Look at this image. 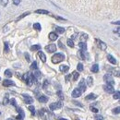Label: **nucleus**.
<instances>
[{
    "label": "nucleus",
    "mask_w": 120,
    "mask_h": 120,
    "mask_svg": "<svg viewBox=\"0 0 120 120\" xmlns=\"http://www.w3.org/2000/svg\"><path fill=\"white\" fill-rule=\"evenodd\" d=\"M65 59V56L61 53H57V54H55L53 56H52V62L54 64H57V63H60L62 62L63 60Z\"/></svg>",
    "instance_id": "f257e3e1"
},
{
    "label": "nucleus",
    "mask_w": 120,
    "mask_h": 120,
    "mask_svg": "<svg viewBox=\"0 0 120 120\" xmlns=\"http://www.w3.org/2000/svg\"><path fill=\"white\" fill-rule=\"evenodd\" d=\"M104 80L106 82V84H110V85H115V81H114V79L113 77L110 75V74H105L104 76Z\"/></svg>",
    "instance_id": "f03ea898"
},
{
    "label": "nucleus",
    "mask_w": 120,
    "mask_h": 120,
    "mask_svg": "<svg viewBox=\"0 0 120 120\" xmlns=\"http://www.w3.org/2000/svg\"><path fill=\"white\" fill-rule=\"evenodd\" d=\"M63 106V104L61 103V101L59 102H56V103H53V104H51V105H49V108L51 109V110H56V109H59Z\"/></svg>",
    "instance_id": "7ed1b4c3"
},
{
    "label": "nucleus",
    "mask_w": 120,
    "mask_h": 120,
    "mask_svg": "<svg viewBox=\"0 0 120 120\" xmlns=\"http://www.w3.org/2000/svg\"><path fill=\"white\" fill-rule=\"evenodd\" d=\"M104 90L107 93H114L115 92V89H114L113 85H110V84H105V85H104Z\"/></svg>",
    "instance_id": "20e7f679"
},
{
    "label": "nucleus",
    "mask_w": 120,
    "mask_h": 120,
    "mask_svg": "<svg viewBox=\"0 0 120 120\" xmlns=\"http://www.w3.org/2000/svg\"><path fill=\"white\" fill-rule=\"evenodd\" d=\"M45 50L48 53H54L56 51V45H49L45 47Z\"/></svg>",
    "instance_id": "39448f33"
},
{
    "label": "nucleus",
    "mask_w": 120,
    "mask_h": 120,
    "mask_svg": "<svg viewBox=\"0 0 120 120\" xmlns=\"http://www.w3.org/2000/svg\"><path fill=\"white\" fill-rule=\"evenodd\" d=\"M17 111H18L19 114V116L16 117V119L17 120H23L24 119L25 115H24V112L22 111V109H21V108H17Z\"/></svg>",
    "instance_id": "423d86ee"
},
{
    "label": "nucleus",
    "mask_w": 120,
    "mask_h": 120,
    "mask_svg": "<svg viewBox=\"0 0 120 120\" xmlns=\"http://www.w3.org/2000/svg\"><path fill=\"white\" fill-rule=\"evenodd\" d=\"M79 89L80 90L81 92H84L86 90V83H85V80L84 79H81L80 82L79 83Z\"/></svg>",
    "instance_id": "0eeeda50"
},
{
    "label": "nucleus",
    "mask_w": 120,
    "mask_h": 120,
    "mask_svg": "<svg viewBox=\"0 0 120 120\" xmlns=\"http://www.w3.org/2000/svg\"><path fill=\"white\" fill-rule=\"evenodd\" d=\"M96 43H97V45H98V46L103 50V51H105V50H106V48H107V45H106V44H105L103 41H101V40H99V39H96Z\"/></svg>",
    "instance_id": "6e6552de"
},
{
    "label": "nucleus",
    "mask_w": 120,
    "mask_h": 120,
    "mask_svg": "<svg viewBox=\"0 0 120 120\" xmlns=\"http://www.w3.org/2000/svg\"><path fill=\"white\" fill-rule=\"evenodd\" d=\"M22 96H23V98H24V102H25L26 104L30 105V104L33 103V99H32L30 96L27 95V94H22Z\"/></svg>",
    "instance_id": "1a4fd4ad"
},
{
    "label": "nucleus",
    "mask_w": 120,
    "mask_h": 120,
    "mask_svg": "<svg viewBox=\"0 0 120 120\" xmlns=\"http://www.w3.org/2000/svg\"><path fill=\"white\" fill-rule=\"evenodd\" d=\"M81 91H80V90L79 89V88H77V89H75V90L72 91V97L73 98H78V97H79L80 95H81Z\"/></svg>",
    "instance_id": "9d476101"
},
{
    "label": "nucleus",
    "mask_w": 120,
    "mask_h": 120,
    "mask_svg": "<svg viewBox=\"0 0 120 120\" xmlns=\"http://www.w3.org/2000/svg\"><path fill=\"white\" fill-rule=\"evenodd\" d=\"M3 85H4L5 87H9V86H13V85H15V83H14V81H12V80L5 79V80L3 81Z\"/></svg>",
    "instance_id": "9b49d317"
},
{
    "label": "nucleus",
    "mask_w": 120,
    "mask_h": 120,
    "mask_svg": "<svg viewBox=\"0 0 120 120\" xmlns=\"http://www.w3.org/2000/svg\"><path fill=\"white\" fill-rule=\"evenodd\" d=\"M57 38H58V35L56 32H50L49 33V39L51 41H56Z\"/></svg>",
    "instance_id": "f8f14e48"
},
{
    "label": "nucleus",
    "mask_w": 120,
    "mask_h": 120,
    "mask_svg": "<svg viewBox=\"0 0 120 120\" xmlns=\"http://www.w3.org/2000/svg\"><path fill=\"white\" fill-rule=\"evenodd\" d=\"M68 69H69V68H68V66H67V65H61L59 67V70L61 72H64V73L68 72Z\"/></svg>",
    "instance_id": "ddd939ff"
},
{
    "label": "nucleus",
    "mask_w": 120,
    "mask_h": 120,
    "mask_svg": "<svg viewBox=\"0 0 120 120\" xmlns=\"http://www.w3.org/2000/svg\"><path fill=\"white\" fill-rule=\"evenodd\" d=\"M38 56L40 57V59L42 60V62H46V56H45V55L42 52V51H39L38 52Z\"/></svg>",
    "instance_id": "4468645a"
},
{
    "label": "nucleus",
    "mask_w": 120,
    "mask_h": 120,
    "mask_svg": "<svg viewBox=\"0 0 120 120\" xmlns=\"http://www.w3.org/2000/svg\"><path fill=\"white\" fill-rule=\"evenodd\" d=\"M107 59H108V61H109L111 64H113V65H116V58H115L113 56H111V55H108V56H107Z\"/></svg>",
    "instance_id": "2eb2a0df"
},
{
    "label": "nucleus",
    "mask_w": 120,
    "mask_h": 120,
    "mask_svg": "<svg viewBox=\"0 0 120 120\" xmlns=\"http://www.w3.org/2000/svg\"><path fill=\"white\" fill-rule=\"evenodd\" d=\"M38 101L40 102V103H43V104H45V103H47V101H48V98L45 96V95H41L40 97H38Z\"/></svg>",
    "instance_id": "dca6fc26"
},
{
    "label": "nucleus",
    "mask_w": 120,
    "mask_h": 120,
    "mask_svg": "<svg viewBox=\"0 0 120 120\" xmlns=\"http://www.w3.org/2000/svg\"><path fill=\"white\" fill-rule=\"evenodd\" d=\"M79 47L80 50H82V51H86V50H87V45H86V44H85L84 42H80V43L79 44Z\"/></svg>",
    "instance_id": "f3484780"
},
{
    "label": "nucleus",
    "mask_w": 120,
    "mask_h": 120,
    "mask_svg": "<svg viewBox=\"0 0 120 120\" xmlns=\"http://www.w3.org/2000/svg\"><path fill=\"white\" fill-rule=\"evenodd\" d=\"M91 71H92L93 73H97V72L99 71V66H98L97 64H94V65L91 67Z\"/></svg>",
    "instance_id": "a211bd4d"
},
{
    "label": "nucleus",
    "mask_w": 120,
    "mask_h": 120,
    "mask_svg": "<svg viewBox=\"0 0 120 120\" xmlns=\"http://www.w3.org/2000/svg\"><path fill=\"white\" fill-rule=\"evenodd\" d=\"M97 98V95L96 94H93V93H90L88 96H86V100H94Z\"/></svg>",
    "instance_id": "6ab92c4d"
},
{
    "label": "nucleus",
    "mask_w": 120,
    "mask_h": 120,
    "mask_svg": "<svg viewBox=\"0 0 120 120\" xmlns=\"http://www.w3.org/2000/svg\"><path fill=\"white\" fill-rule=\"evenodd\" d=\"M86 82H87V84H88L89 87H91L92 84H93V79H92V78H91V77H88Z\"/></svg>",
    "instance_id": "aec40b11"
},
{
    "label": "nucleus",
    "mask_w": 120,
    "mask_h": 120,
    "mask_svg": "<svg viewBox=\"0 0 120 120\" xmlns=\"http://www.w3.org/2000/svg\"><path fill=\"white\" fill-rule=\"evenodd\" d=\"M40 49H41V45H32V46L30 47V50H31V51H38V50H40Z\"/></svg>",
    "instance_id": "412c9836"
},
{
    "label": "nucleus",
    "mask_w": 120,
    "mask_h": 120,
    "mask_svg": "<svg viewBox=\"0 0 120 120\" xmlns=\"http://www.w3.org/2000/svg\"><path fill=\"white\" fill-rule=\"evenodd\" d=\"M56 95L58 96V98L60 99V101H63V100H64V93H63L61 90H58V91L56 92Z\"/></svg>",
    "instance_id": "4be33fe9"
},
{
    "label": "nucleus",
    "mask_w": 120,
    "mask_h": 120,
    "mask_svg": "<svg viewBox=\"0 0 120 120\" xmlns=\"http://www.w3.org/2000/svg\"><path fill=\"white\" fill-rule=\"evenodd\" d=\"M35 12L38 13V14H49V11L45 10V9H38V10H36Z\"/></svg>",
    "instance_id": "5701e85b"
},
{
    "label": "nucleus",
    "mask_w": 120,
    "mask_h": 120,
    "mask_svg": "<svg viewBox=\"0 0 120 120\" xmlns=\"http://www.w3.org/2000/svg\"><path fill=\"white\" fill-rule=\"evenodd\" d=\"M5 76H6L7 78H11V77H12V72H11V70L7 69V70L5 71Z\"/></svg>",
    "instance_id": "b1692460"
},
{
    "label": "nucleus",
    "mask_w": 120,
    "mask_h": 120,
    "mask_svg": "<svg viewBox=\"0 0 120 120\" xmlns=\"http://www.w3.org/2000/svg\"><path fill=\"white\" fill-rule=\"evenodd\" d=\"M87 39H88V35L85 34V33H82L81 36H80V41H81V42H85Z\"/></svg>",
    "instance_id": "393cba45"
},
{
    "label": "nucleus",
    "mask_w": 120,
    "mask_h": 120,
    "mask_svg": "<svg viewBox=\"0 0 120 120\" xmlns=\"http://www.w3.org/2000/svg\"><path fill=\"white\" fill-rule=\"evenodd\" d=\"M38 68V67H37V62H33L32 64H31V66H30V69L31 70H35V69H37Z\"/></svg>",
    "instance_id": "a878e982"
},
{
    "label": "nucleus",
    "mask_w": 120,
    "mask_h": 120,
    "mask_svg": "<svg viewBox=\"0 0 120 120\" xmlns=\"http://www.w3.org/2000/svg\"><path fill=\"white\" fill-rule=\"evenodd\" d=\"M32 75L34 76L35 78H40L41 77V72L39 71V70H37V69H35L34 70V72H33V74Z\"/></svg>",
    "instance_id": "bb28decb"
},
{
    "label": "nucleus",
    "mask_w": 120,
    "mask_h": 120,
    "mask_svg": "<svg viewBox=\"0 0 120 120\" xmlns=\"http://www.w3.org/2000/svg\"><path fill=\"white\" fill-rule=\"evenodd\" d=\"M56 30L57 33H64V32H65V29L62 28V27H56Z\"/></svg>",
    "instance_id": "cd10ccee"
},
{
    "label": "nucleus",
    "mask_w": 120,
    "mask_h": 120,
    "mask_svg": "<svg viewBox=\"0 0 120 120\" xmlns=\"http://www.w3.org/2000/svg\"><path fill=\"white\" fill-rule=\"evenodd\" d=\"M114 99H116V100H118L120 98V92L117 90V91H116V92H114Z\"/></svg>",
    "instance_id": "c85d7f7f"
},
{
    "label": "nucleus",
    "mask_w": 120,
    "mask_h": 120,
    "mask_svg": "<svg viewBox=\"0 0 120 120\" xmlns=\"http://www.w3.org/2000/svg\"><path fill=\"white\" fill-rule=\"evenodd\" d=\"M67 44H68V45L69 47H74V42H73V40H71V39H68V40L67 41Z\"/></svg>",
    "instance_id": "c756f323"
},
{
    "label": "nucleus",
    "mask_w": 120,
    "mask_h": 120,
    "mask_svg": "<svg viewBox=\"0 0 120 120\" xmlns=\"http://www.w3.org/2000/svg\"><path fill=\"white\" fill-rule=\"evenodd\" d=\"M8 103H9V100H8V94H7V95H6V97H5V98H4V100H3V105H7Z\"/></svg>",
    "instance_id": "7c9ffc66"
},
{
    "label": "nucleus",
    "mask_w": 120,
    "mask_h": 120,
    "mask_svg": "<svg viewBox=\"0 0 120 120\" xmlns=\"http://www.w3.org/2000/svg\"><path fill=\"white\" fill-rule=\"evenodd\" d=\"M77 69H78L79 72H80V71H82V70H83V65H82L81 63H79V64H78V66H77Z\"/></svg>",
    "instance_id": "2f4dec72"
},
{
    "label": "nucleus",
    "mask_w": 120,
    "mask_h": 120,
    "mask_svg": "<svg viewBox=\"0 0 120 120\" xmlns=\"http://www.w3.org/2000/svg\"><path fill=\"white\" fill-rule=\"evenodd\" d=\"M33 28L35 29V30H41V25L39 24V23H34L33 24Z\"/></svg>",
    "instance_id": "473e14b6"
},
{
    "label": "nucleus",
    "mask_w": 120,
    "mask_h": 120,
    "mask_svg": "<svg viewBox=\"0 0 120 120\" xmlns=\"http://www.w3.org/2000/svg\"><path fill=\"white\" fill-rule=\"evenodd\" d=\"M112 72H113V74L115 76L119 77V69H115V68H113V69H112Z\"/></svg>",
    "instance_id": "72a5a7b5"
},
{
    "label": "nucleus",
    "mask_w": 120,
    "mask_h": 120,
    "mask_svg": "<svg viewBox=\"0 0 120 120\" xmlns=\"http://www.w3.org/2000/svg\"><path fill=\"white\" fill-rule=\"evenodd\" d=\"M29 14H30L29 12H26V13H23L22 15H20V16H19V18H18V19H17V21H19V19H23L24 17H26V16H28V15H29Z\"/></svg>",
    "instance_id": "f704fd0d"
},
{
    "label": "nucleus",
    "mask_w": 120,
    "mask_h": 120,
    "mask_svg": "<svg viewBox=\"0 0 120 120\" xmlns=\"http://www.w3.org/2000/svg\"><path fill=\"white\" fill-rule=\"evenodd\" d=\"M29 110H30V113H31L32 115H35V108H34L33 105H30V106H29Z\"/></svg>",
    "instance_id": "c9c22d12"
},
{
    "label": "nucleus",
    "mask_w": 120,
    "mask_h": 120,
    "mask_svg": "<svg viewBox=\"0 0 120 120\" xmlns=\"http://www.w3.org/2000/svg\"><path fill=\"white\" fill-rule=\"evenodd\" d=\"M79 55L80 56V58H81V59H85V56H84V51H82V50H79Z\"/></svg>",
    "instance_id": "e433bc0d"
},
{
    "label": "nucleus",
    "mask_w": 120,
    "mask_h": 120,
    "mask_svg": "<svg viewBox=\"0 0 120 120\" xmlns=\"http://www.w3.org/2000/svg\"><path fill=\"white\" fill-rule=\"evenodd\" d=\"M79 72H73V80H77L78 79H79Z\"/></svg>",
    "instance_id": "4c0bfd02"
},
{
    "label": "nucleus",
    "mask_w": 120,
    "mask_h": 120,
    "mask_svg": "<svg viewBox=\"0 0 120 120\" xmlns=\"http://www.w3.org/2000/svg\"><path fill=\"white\" fill-rule=\"evenodd\" d=\"M119 106H117V107H116V108H115V109H114V110H113V113H114V114H115V115H118V114H119Z\"/></svg>",
    "instance_id": "58836bf2"
},
{
    "label": "nucleus",
    "mask_w": 120,
    "mask_h": 120,
    "mask_svg": "<svg viewBox=\"0 0 120 120\" xmlns=\"http://www.w3.org/2000/svg\"><path fill=\"white\" fill-rule=\"evenodd\" d=\"M8 0H1V4H2V6H4V7H6V6L8 5Z\"/></svg>",
    "instance_id": "ea45409f"
},
{
    "label": "nucleus",
    "mask_w": 120,
    "mask_h": 120,
    "mask_svg": "<svg viewBox=\"0 0 120 120\" xmlns=\"http://www.w3.org/2000/svg\"><path fill=\"white\" fill-rule=\"evenodd\" d=\"M9 103H10L11 105H13V106H17V104H16V100H15V99H11V100L9 101Z\"/></svg>",
    "instance_id": "a19ab883"
},
{
    "label": "nucleus",
    "mask_w": 120,
    "mask_h": 120,
    "mask_svg": "<svg viewBox=\"0 0 120 120\" xmlns=\"http://www.w3.org/2000/svg\"><path fill=\"white\" fill-rule=\"evenodd\" d=\"M90 110H91V112H93V113H98V111H99L97 108L92 107V106H90Z\"/></svg>",
    "instance_id": "79ce46f5"
},
{
    "label": "nucleus",
    "mask_w": 120,
    "mask_h": 120,
    "mask_svg": "<svg viewBox=\"0 0 120 120\" xmlns=\"http://www.w3.org/2000/svg\"><path fill=\"white\" fill-rule=\"evenodd\" d=\"M8 43H5V52L6 53H8Z\"/></svg>",
    "instance_id": "37998d69"
},
{
    "label": "nucleus",
    "mask_w": 120,
    "mask_h": 120,
    "mask_svg": "<svg viewBox=\"0 0 120 120\" xmlns=\"http://www.w3.org/2000/svg\"><path fill=\"white\" fill-rule=\"evenodd\" d=\"M47 86H48V80H45V82H44V89H46L47 88Z\"/></svg>",
    "instance_id": "c03bdc74"
},
{
    "label": "nucleus",
    "mask_w": 120,
    "mask_h": 120,
    "mask_svg": "<svg viewBox=\"0 0 120 120\" xmlns=\"http://www.w3.org/2000/svg\"><path fill=\"white\" fill-rule=\"evenodd\" d=\"M95 120H103V116H95Z\"/></svg>",
    "instance_id": "a18cd8bd"
},
{
    "label": "nucleus",
    "mask_w": 120,
    "mask_h": 120,
    "mask_svg": "<svg viewBox=\"0 0 120 120\" xmlns=\"http://www.w3.org/2000/svg\"><path fill=\"white\" fill-rule=\"evenodd\" d=\"M13 2H14V4H15V5L18 6V5L20 3V0H13Z\"/></svg>",
    "instance_id": "49530a36"
},
{
    "label": "nucleus",
    "mask_w": 120,
    "mask_h": 120,
    "mask_svg": "<svg viewBox=\"0 0 120 120\" xmlns=\"http://www.w3.org/2000/svg\"><path fill=\"white\" fill-rule=\"evenodd\" d=\"M25 57L27 61H30V56H29V54H25Z\"/></svg>",
    "instance_id": "de8ad7c7"
},
{
    "label": "nucleus",
    "mask_w": 120,
    "mask_h": 120,
    "mask_svg": "<svg viewBox=\"0 0 120 120\" xmlns=\"http://www.w3.org/2000/svg\"><path fill=\"white\" fill-rule=\"evenodd\" d=\"M73 103H74V104H75L76 105H79V106H80V107H82V105H81V104H79V103H78V102H76V101H74Z\"/></svg>",
    "instance_id": "09e8293b"
},
{
    "label": "nucleus",
    "mask_w": 120,
    "mask_h": 120,
    "mask_svg": "<svg viewBox=\"0 0 120 120\" xmlns=\"http://www.w3.org/2000/svg\"><path fill=\"white\" fill-rule=\"evenodd\" d=\"M70 78H71V75H68L67 77H66V80H67V81H68V80L70 79Z\"/></svg>",
    "instance_id": "8fccbe9b"
},
{
    "label": "nucleus",
    "mask_w": 120,
    "mask_h": 120,
    "mask_svg": "<svg viewBox=\"0 0 120 120\" xmlns=\"http://www.w3.org/2000/svg\"><path fill=\"white\" fill-rule=\"evenodd\" d=\"M58 44H59V46H60V47H61V48H62V49H64V48H65V47H64V46L62 45V44H61V42H59Z\"/></svg>",
    "instance_id": "3c124183"
},
{
    "label": "nucleus",
    "mask_w": 120,
    "mask_h": 120,
    "mask_svg": "<svg viewBox=\"0 0 120 120\" xmlns=\"http://www.w3.org/2000/svg\"><path fill=\"white\" fill-rule=\"evenodd\" d=\"M58 120H68V119H65V118H59Z\"/></svg>",
    "instance_id": "603ef678"
},
{
    "label": "nucleus",
    "mask_w": 120,
    "mask_h": 120,
    "mask_svg": "<svg viewBox=\"0 0 120 120\" xmlns=\"http://www.w3.org/2000/svg\"><path fill=\"white\" fill-rule=\"evenodd\" d=\"M7 120H15V119H13V118H8Z\"/></svg>",
    "instance_id": "864d4df0"
},
{
    "label": "nucleus",
    "mask_w": 120,
    "mask_h": 120,
    "mask_svg": "<svg viewBox=\"0 0 120 120\" xmlns=\"http://www.w3.org/2000/svg\"><path fill=\"white\" fill-rule=\"evenodd\" d=\"M0 80H1V78H0Z\"/></svg>",
    "instance_id": "5fc2aeb1"
},
{
    "label": "nucleus",
    "mask_w": 120,
    "mask_h": 120,
    "mask_svg": "<svg viewBox=\"0 0 120 120\" xmlns=\"http://www.w3.org/2000/svg\"><path fill=\"white\" fill-rule=\"evenodd\" d=\"M76 120H79V119H76Z\"/></svg>",
    "instance_id": "6e6d98bb"
}]
</instances>
